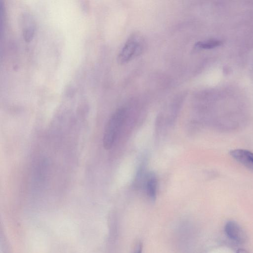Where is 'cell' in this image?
Instances as JSON below:
<instances>
[{
	"instance_id": "obj_1",
	"label": "cell",
	"mask_w": 253,
	"mask_h": 253,
	"mask_svg": "<svg viewBox=\"0 0 253 253\" xmlns=\"http://www.w3.org/2000/svg\"><path fill=\"white\" fill-rule=\"evenodd\" d=\"M126 116V109L121 108L117 109L109 119L103 137V145L105 149L108 150L112 147Z\"/></svg>"
},
{
	"instance_id": "obj_2",
	"label": "cell",
	"mask_w": 253,
	"mask_h": 253,
	"mask_svg": "<svg viewBox=\"0 0 253 253\" xmlns=\"http://www.w3.org/2000/svg\"><path fill=\"white\" fill-rule=\"evenodd\" d=\"M144 48L143 39L137 33L132 34L121 50L118 61L121 64L126 63L140 55Z\"/></svg>"
},
{
	"instance_id": "obj_3",
	"label": "cell",
	"mask_w": 253,
	"mask_h": 253,
	"mask_svg": "<svg viewBox=\"0 0 253 253\" xmlns=\"http://www.w3.org/2000/svg\"><path fill=\"white\" fill-rule=\"evenodd\" d=\"M224 232L226 236L235 243L242 245L247 241L245 232L236 221H227L224 226Z\"/></svg>"
},
{
	"instance_id": "obj_4",
	"label": "cell",
	"mask_w": 253,
	"mask_h": 253,
	"mask_svg": "<svg viewBox=\"0 0 253 253\" xmlns=\"http://www.w3.org/2000/svg\"><path fill=\"white\" fill-rule=\"evenodd\" d=\"M236 161L249 169L253 170V153L245 149H236L229 152Z\"/></svg>"
},
{
	"instance_id": "obj_5",
	"label": "cell",
	"mask_w": 253,
	"mask_h": 253,
	"mask_svg": "<svg viewBox=\"0 0 253 253\" xmlns=\"http://www.w3.org/2000/svg\"><path fill=\"white\" fill-rule=\"evenodd\" d=\"M21 24L24 39L27 42L30 41L34 36L35 23L31 15L25 13L22 16Z\"/></svg>"
},
{
	"instance_id": "obj_6",
	"label": "cell",
	"mask_w": 253,
	"mask_h": 253,
	"mask_svg": "<svg viewBox=\"0 0 253 253\" xmlns=\"http://www.w3.org/2000/svg\"><path fill=\"white\" fill-rule=\"evenodd\" d=\"M157 181L155 176L151 174L148 176L146 182V191L148 196L154 200L156 199Z\"/></svg>"
},
{
	"instance_id": "obj_7",
	"label": "cell",
	"mask_w": 253,
	"mask_h": 253,
	"mask_svg": "<svg viewBox=\"0 0 253 253\" xmlns=\"http://www.w3.org/2000/svg\"><path fill=\"white\" fill-rule=\"evenodd\" d=\"M222 42L216 40H211L203 42H199L195 44V47L200 49H211L220 46Z\"/></svg>"
},
{
	"instance_id": "obj_8",
	"label": "cell",
	"mask_w": 253,
	"mask_h": 253,
	"mask_svg": "<svg viewBox=\"0 0 253 253\" xmlns=\"http://www.w3.org/2000/svg\"><path fill=\"white\" fill-rule=\"evenodd\" d=\"M142 253V246H141V245L140 244V245H139L135 253Z\"/></svg>"
},
{
	"instance_id": "obj_9",
	"label": "cell",
	"mask_w": 253,
	"mask_h": 253,
	"mask_svg": "<svg viewBox=\"0 0 253 253\" xmlns=\"http://www.w3.org/2000/svg\"><path fill=\"white\" fill-rule=\"evenodd\" d=\"M236 253H249L246 250L243 249H239L237 250Z\"/></svg>"
}]
</instances>
